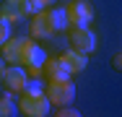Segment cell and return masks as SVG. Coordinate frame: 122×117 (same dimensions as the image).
<instances>
[{"instance_id": "obj_8", "label": "cell", "mask_w": 122, "mask_h": 117, "mask_svg": "<svg viewBox=\"0 0 122 117\" xmlns=\"http://www.w3.org/2000/svg\"><path fill=\"white\" fill-rule=\"evenodd\" d=\"M65 16H68V26H88L94 18V8L86 0H73L65 8Z\"/></svg>"}, {"instance_id": "obj_9", "label": "cell", "mask_w": 122, "mask_h": 117, "mask_svg": "<svg viewBox=\"0 0 122 117\" xmlns=\"http://www.w3.org/2000/svg\"><path fill=\"white\" fill-rule=\"evenodd\" d=\"M21 55H24V37H10L0 47V57L8 65H21Z\"/></svg>"}, {"instance_id": "obj_11", "label": "cell", "mask_w": 122, "mask_h": 117, "mask_svg": "<svg viewBox=\"0 0 122 117\" xmlns=\"http://www.w3.org/2000/svg\"><path fill=\"white\" fill-rule=\"evenodd\" d=\"M62 63L68 65V70L70 73H83L86 70V65H88V55H83V52H78V49H68L65 55H62Z\"/></svg>"}, {"instance_id": "obj_15", "label": "cell", "mask_w": 122, "mask_h": 117, "mask_svg": "<svg viewBox=\"0 0 122 117\" xmlns=\"http://www.w3.org/2000/svg\"><path fill=\"white\" fill-rule=\"evenodd\" d=\"M31 3L36 5V11H42V8H52V5L57 3V0H31Z\"/></svg>"}, {"instance_id": "obj_6", "label": "cell", "mask_w": 122, "mask_h": 117, "mask_svg": "<svg viewBox=\"0 0 122 117\" xmlns=\"http://www.w3.org/2000/svg\"><path fill=\"white\" fill-rule=\"evenodd\" d=\"M36 13V5L31 0H5L3 8H0V18H5L8 23H16V21H24L29 16Z\"/></svg>"}, {"instance_id": "obj_2", "label": "cell", "mask_w": 122, "mask_h": 117, "mask_svg": "<svg viewBox=\"0 0 122 117\" xmlns=\"http://www.w3.org/2000/svg\"><path fill=\"white\" fill-rule=\"evenodd\" d=\"M18 112L26 117H47L52 112V101L47 99V94L42 91L39 83L29 81V86L18 94Z\"/></svg>"}, {"instance_id": "obj_1", "label": "cell", "mask_w": 122, "mask_h": 117, "mask_svg": "<svg viewBox=\"0 0 122 117\" xmlns=\"http://www.w3.org/2000/svg\"><path fill=\"white\" fill-rule=\"evenodd\" d=\"M68 29L65 8H42L31 16V37L34 39H47L52 34H60Z\"/></svg>"}, {"instance_id": "obj_12", "label": "cell", "mask_w": 122, "mask_h": 117, "mask_svg": "<svg viewBox=\"0 0 122 117\" xmlns=\"http://www.w3.org/2000/svg\"><path fill=\"white\" fill-rule=\"evenodd\" d=\"M18 115V101H16V94L5 91L0 96V117H16Z\"/></svg>"}, {"instance_id": "obj_17", "label": "cell", "mask_w": 122, "mask_h": 117, "mask_svg": "<svg viewBox=\"0 0 122 117\" xmlns=\"http://www.w3.org/2000/svg\"><path fill=\"white\" fill-rule=\"evenodd\" d=\"M5 65H8V63H5V60L0 57V83H3V73H5Z\"/></svg>"}, {"instance_id": "obj_10", "label": "cell", "mask_w": 122, "mask_h": 117, "mask_svg": "<svg viewBox=\"0 0 122 117\" xmlns=\"http://www.w3.org/2000/svg\"><path fill=\"white\" fill-rule=\"evenodd\" d=\"M42 73L47 75V81H65V78H70V75H73V73L68 70V65L62 63V57H47V60H44Z\"/></svg>"}, {"instance_id": "obj_16", "label": "cell", "mask_w": 122, "mask_h": 117, "mask_svg": "<svg viewBox=\"0 0 122 117\" xmlns=\"http://www.w3.org/2000/svg\"><path fill=\"white\" fill-rule=\"evenodd\" d=\"M112 65H114V70H120V73H122V52H117V55L112 57Z\"/></svg>"}, {"instance_id": "obj_7", "label": "cell", "mask_w": 122, "mask_h": 117, "mask_svg": "<svg viewBox=\"0 0 122 117\" xmlns=\"http://www.w3.org/2000/svg\"><path fill=\"white\" fill-rule=\"evenodd\" d=\"M29 81H31V75H29V70L24 65H5V73H3V86H5V91L10 94H21L29 86Z\"/></svg>"}, {"instance_id": "obj_14", "label": "cell", "mask_w": 122, "mask_h": 117, "mask_svg": "<svg viewBox=\"0 0 122 117\" xmlns=\"http://www.w3.org/2000/svg\"><path fill=\"white\" fill-rule=\"evenodd\" d=\"M8 39H10V23L5 21V18H0V47L5 44Z\"/></svg>"}, {"instance_id": "obj_3", "label": "cell", "mask_w": 122, "mask_h": 117, "mask_svg": "<svg viewBox=\"0 0 122 117\" xmlns=\"http://www.w3.org/2000/svg\"><path fill=\"white\" fill-rule=\"evenodd\" d=\"M44 60H47V55H44V49L34 42V37L24 39V55H21V65L29 70V75L31 78H39L42 75V68H44Z\"/></svg>"}, {"instance_id": "obj_4", "label": "cell", "mask_w": 122, "mask_h": 117, "mask_svg": "<svg viewBox=\"0 0 122 117\" xmlns=\"http://www.w3.org/2000/svg\"><path fill=\"white\" fill-rule=\"evenodd\" d=\"M68 44L83 55H91L96 49V34L88 26H68Z\"/></svg>"}, {"instance_id": "obj_5", "label": "cell", "mask_w": 122, "mask_h": 117, "mask_svg": "<svg viewBox=\"0 0 122 117\" xmlns=\"http://www.w3.org/2000/svg\"><path fill=\"white\" fill-rule=\"evenodd\" d=\"M44 94H47V99L55 107H65V104H73L75 101V86H73L70 78H65V81H49Z\"/></svg>"}, {"instance_id": "obj_13", "label": "cell", "mask_w": 122, "mask_h": 117, "mask_svg": "<svg viewBox=\"0 0 122 117\" xmlns=\"http://www.w3.org/2000/svg\"><path fill=\"white\" fill-rule=\"evenodd\" d=\"M52 115H57V117H81V112L73 109L70 104H65V107H57V112H52Z\"/></svg>"}]
</instances>
